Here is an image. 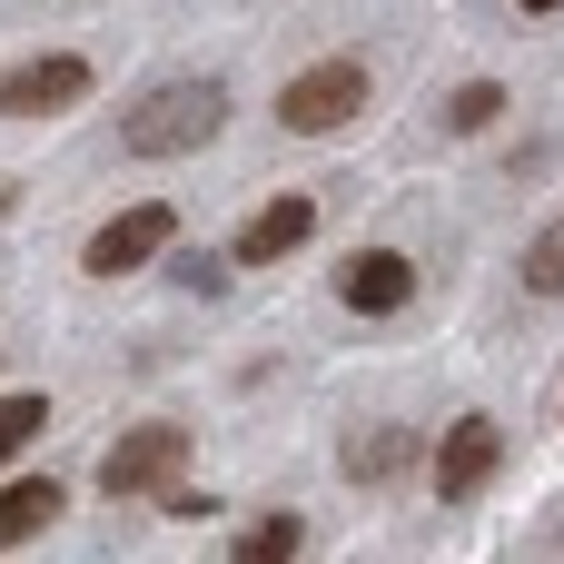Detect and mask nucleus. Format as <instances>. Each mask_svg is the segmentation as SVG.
Masks as SVG:
<instances>
[{
    "label": "nucleus",
    "mask_w": 564,
    "mask_h": 564,
    "mask_svg": "<svg viewBox=\"0 0 564 564\" xmlns=\"http://www.w3.org/2000/svg\"><path fill=\"white\" fill-rule=\"evenodd\" d=\"M506 466V436H496V416H456L446 426V446H436V496L446 506H466V496H486V476Z\"/></svg>",
    "instance_id": "nucleus-7"
},
{
    "label": "nucleus",
    "mask_w": 564,
    "mask_h": 564,
    "mask_svg": "<svg viewBox=\"0 0 564 564\" xmlns=\"http://www.w3.org/2000/svg\"><path fill=\"white\" fill-rule=\"evenodd\" d=\"M297 545H307V525H297V516H258V525H238V545H228V555H238V564H288Z\"/></svg>",
    "instance_id": "nucleus-12"
},
{
    "label": "nucleus",
    "mask_w": 564,
    "mask_h": 564,
    "mask_svg": "<svg viewBox=\"0 0 564 564\" xmlns=\"http://www.w3.org/2000/svg\"><path fill=\"white\" fill-rule=\"evenodd\" d=\"M337 297H347L357 317H397V307L416 297V258H406V248H357V258L337 268Z\"/></svg>",
    "instance_id": "nucleus-8"
},
{
    "label": "nucleus",
    "mask_w": 564,
    "mask_h": 564,
    "mask_svg": "<svg viewBox=\"0 0 564 564\" xmlns=\"http://www.w3.org/2000/svg\"><path fill=\"white\" fill-rule=\"evenodd\" d=\"M50 416H59V406H50L40 387H20V397H0V476H10V466H20V456H30L40 436H50Z\"/></svg>",
    "instance_id": "nucleus-11"
},
{
    "label": "nucleus",
    "mask_w": 564,
    "mask_h": 564,
    "mask_svg": "<svg viewBox=\"0 0 564 564\" xmlns=\"http://www.w3.org/2000/svg\"><path fill=\"white\" fill-rule=\"evenodd\" d=\"M516 10H525V20H545V10H564V0H516Z\"/></svg>",
    "instance_id": "nucleus-15"
},
{
    "label": "nucleus",
    "mask_w": 564,
    "mask_h": 564,
    "mask_svg": "<svg viewBox=\"0 0 564 564\" xmlns=\"http://www.w3.org/2000/svg\"><path fill=\"white\" fill-rule=\"evenodd\" d=\"M89 89H99L89 59H79V50H50V59L0 69V119H59V109H79Z\"/></svg>",
    "instance_id": "nucleus-5"
},
{
    "label": "nucleus",
    "mask_w": 564,
    "mask_h": 564,
    "mask_svg": "<svg viewBox=\"0 0 564 564\" xmlns=\"http://www.w3.org/2000/svg\"><path fill=\"white\" fill-rule=\"evenodd\" d=\"M169 476H188V426L178 416H149L99 456V496H159Z\"/></svg>",
    "instance_id": "nucleus-3"
},
{
    "label": "nucleus",
    "mask_w": 564,
    "mask_h": 564,
    "mask_svg": "<svg viewBox=\"0 0 564 564\" xmlns=\"http://www.w3.org/2000/svg\"><path fill=\"white\" fill-rule=\"evenodd\" d=\"M50 525H59V476H20V486H0V555L30 545V535H50Z\"/></svg>",
    "instance_id": "nucleus-10"
},
{
    "label": "nucleus",
    "mask_w": 564,
    "mask_h": 564,
    "mask_svg": "<svg viewBox=\"0 0 564 564\" xmlns=\"http://www.w3.org/2000/svg\"><path fill=\"white\" fill-rule=\"evenodd\" d=\"M525 288H535V297H564V218L535 228V248H525Z\"/></svg>",
    "instance_id": "nucleus-13"
},
{
    "label": "nucleus",
    "mask_w": 564,
    "mask_h": 564,
    "mask_svg": "<svg viewBox=\"0 0 564 564\" xmlns=\"http://www.w3.org/2000/svg\"><path fill=\"white\" fill-rule=\"evenodd\" d=\"M496 109H506V89H496V79H466V89L446 99V129H486Z\"/></svg>",
    "instance_id": "nucleus-14"
},
{
    "label": "nucleus",
    "mask_w": 564,
    "mask_h": 564,
    "mask_svg": "<svg viewBox=\"0 0 564 564\" xmlns=\"http://www.w3.org/2000/svg\"><path fill=\"white\" fill-rule=\"evenodd\" d=\"M169 238H178V208L139 198V208H119V218H99V228H89L79 268H89V278H129V268H149V258H159Z\"/></svg>",
    "instance_id": "nucleus-4"
},
{
    "label": "nucleus",
    "mask_w": 564,
    "mask_h": 564,
    "mask_svg": "<svg viewBox=\"0 0 564 564\" xmlns=\"http://www.w3.org/2000/svg\"><path fill=\"white\" fill-rule=\"evenodd\" d=\"M367 59H307L288 89H278V129H297V139H327V129H347L357 109H367Z\"/></svg>",
    "instance_id": "nucleus-2"
},
{
    "label": "nucleus",
    "mask_w": 564,
    "mask_h": 564,
    "mask_svg": "<svg viewBox=\"0 0 564 564\" xmlns=\"http://www.w3.org/2000/svg\"><path fill=\"white\" fill-rule=\"evenodd\" d=\"M228 129V89L218 79H159L129 119H119V149L129 159H188Z\"/></svg>",
    "instance_id": "nucleus-1"
},
{
    "label": "nucleus",
    "mask_w": 564,
    "mask_h": 564,
    "mask_svg": "<svg viewBox=\"0 0 564 564\" xmlns=\"http://www.w3.org/2000/svg\"><path fill=\"white\" fill-rule=\"evenodd\" d=\"M307 238H317V198H297V188H288V198H268V208H248V218H238L228 258H238V268H278V258H297Z\"/></svg>",
    "instance_id": "nucleus-6"
},
{
    "label": "nucleus",
    "mask_w": 564,
    "mask_h": 564,
    "mask_svg": "<svg viewBox=\"0 0 564 564\" xmlns=\"http://www.w3.org/2000/svg\"><path fill=\"white\" fill-rule=\"evenodd\" d=\"M347 476H357V486L416 476V426H367V436H347Z\"/></svg>",
    "instance_id": "nucleus-9"
}]
</instances>
